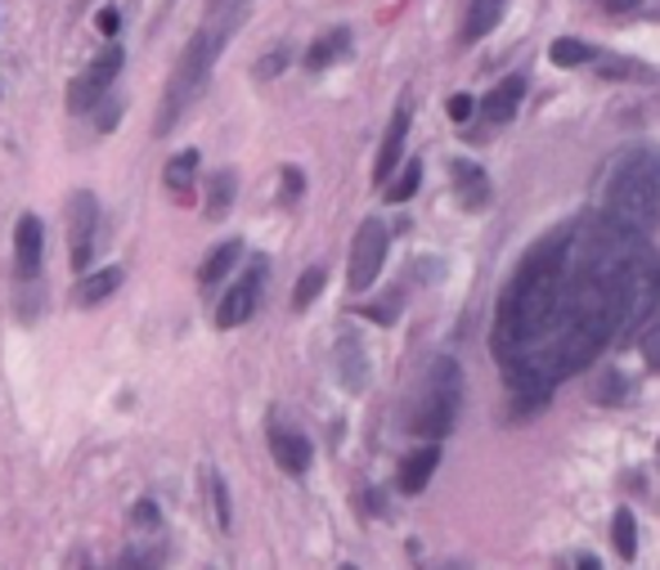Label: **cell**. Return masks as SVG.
Returning a JSON list of instances; mask_svg holds the SVG:
<instances>
[{"label":"cell","instance_id":"1","mask_svg":"<svg viewBox=\"0 0 660 570\" xmlns=\"http://www.w3.org/2000/svg\"><path fill=\"white\" fill-rule=\"evenodd\" d=\"M660 301V261L642 230L589 216L543 234L499 292L494 356L526 396H553L629 337Z\"/></svg>","mask_w":660,"mask_h":570},{"label":"cell","instance_id":"2","mask_svg":"<svg viewBox=\"0 0 660 570\" xmlns=\"http://www.w3.org/2000/svg\"><path fill=\"white\" fill-rule=\"evenodd\" d=\"M239 19H243V10H211L207 23L189 37V46H184V54H180V63H176V72H171V81H167V94H162V103H158L153 136H167V131L184 118V112H189V103L207 90V81H211V72H216V59H220V50H226V41L234 37Z\"/></svg>","mask_w":660,"mask_h":570},{"label":"cell","instance_id":"3","mask_svg":"<svg viewBox=\"0 0 660 570\" xmlns=\"http://www.w3.org/2000/svg\"><path fill=\"white\" fill-rule=\"evenodd\" d=\"M607 216L629 224V230L651 234V224L660 220V149H629L616 158L607 189H602Z\"/></svg>","mask_w":660,"mask_h":570},{"label":"cell","instance_id":"4","mask_svg":"<svg viewBox=\"0 0 660 570\" xmlns=\"http://www.w3.org/2000/svg\"><path fill=\"white\" fill-rule=\"evenodd\" d=\"M459 409H463V369L450 356H436L427 369L422 396L409 413V431L422 440H446L459 422Z\"/></svg>","mask_w":660,"mask_h":570},{"label":"cell","instance_id":"5","mask_svg":"<svg viewBox=\"0 0 660 570\" xmlns=\"http://www.w3.org/2000/svg\"><path fill=\"white\" fill-rule=\"evenodd\" d=\"M387 243H391V234H387L382 220H364L360 224V234L351 243V274H347L351 292L373 288V279L382 274V261H387Z\"/></svg>","mask_w":660,"mask_h":570},{"label":"cell","instance_id":"6","mask_svg":"<svg viewBox=\"0 0 660 570\" xmlns=\"http://www.w3.org/2000/svg\"><path fill=\"white\" fill-rule=\"evenodd\" d=\"M68 239H72V270H90L99 239V198L90 189H77L68 202Z\"/></svg>","mask_w":660,"mask_h":570},{"label":"cell","instance_id":"7","mask_svg":"<svg viewBox=\"0 0 660 570\" xmlns=\"http://www.w3.org/2000/svg\"><path fill=\"white\" fill-rule=\"evenodd\" d=\"M122 63H127V54H122V46H108L77 81H72V90H68V108L72 112H86V108H94L103 94H108V86H113V77L122 72Z\"/></svg>","mask_w":660,"mask_h":570},{"label":"cell","instance_id":"8","mask_svg":"<svg viewBox=\"0 0 660 570\" xmlns=\"http://www.w3.org/2000/svg\"><path fill=\"white\" fill-rule=\"evenodd\" d=\"M266 257H257L252 266H248V274H243V283H234L230 288V297L220 301V310H216V323L220 328H239V323H248L252 314H257V306H261V288H266Z\"/></svg>","mask_w":660,"mask_h":570},{"label":"cell","instance_id":"9","mask_svg":"<svg viewBox=\"0 0 660 570\" xmlns=\"http://www.w3.org/2000/svg\"><path fill=\"white\" fill-rule=\"evenodd\" d=\"M270 453H274V463H279L288 477H301V472L310 468V459H314L310 440H306L297 427H288V422L279 418V409H274V418H270Z\"/></svg>","mask_w":660,"mask_h":570},{"label":"cell","instance_id":"10","mask_svg":"<svg viewBox=\"0 0 660 570\" xmlns=\"http://www.w3.org/2000/svg\"><path fill=\"white\" fill-rule=\"evenodd\" d=\"M41 257H46V230H41V220L32 211H23L19 224H14V270L23 279H37L41 274Z\"/></svg>","mask_w":660,"mask_h":570},{"label":"cell","instance_id":"11","mask_svg":"<svg viewBox=\"0 0 660 570\" xmlns=\"http://www.w3.org/2000/svg\"><path fill=\"white\" fill-rule=\"evenodd\" d=\"M436 468H440V440H427L422 449L404 453V463H400V472H396L400 494H422V490L431 486Z\"/></svg>","mask_w":660,"mask_h":570},{"label":"cell","instance_id":"12","mask_svg":"<svg viewBox=\"0 0 660 570\" xmlns=\"http://www.w3.org/2000/svg\"><path fill=\"white\" fill-rule=\"evenodd\" d=\"M333 364H338V378L351 396H360L369 387V356L360 347V337H342L338 341V351H333Z\"/></svg>","mask_w":660,"mask_h":570},{"label":"cell","instance_id":"13","mask_svg":"<svg viewBox=\"0 0 660 570\" xmlns=\"http://www.w3.org/2000/svg\"><path fill=\"white\" fill-rule=\"evenodd\" d=\"M521 99H526V81H521V77H508V81H499V86L481 99V108H477V112H481L486 122L503 127V122H512V118H517Z\"/></svg>","mask_w":660,"mask_h":570},{"label":"cell","instance_id":"14","mask_svg":"<svg viewBox=\"0 0 660 570\" xmlns=\"http://www.w3.org/2000/svg\"><path fill=\"white\" fill-rule=\"evenodd\" d=\"M404 136H409V103H400V108L391 112V127H387V140H382V149H378V167H373V180H378V184H387L391 171L400 167Z\"/></svg>","mask_w":660,"mask_h":570},{"label":"cell","instance_id":"15","mask_svg":"<svg viewBox=\"0 0 660 570\" xmlns=\"http://www.w3.org/2000/svg\"><path fill=\"white\" fill-rule=\"evenodd\" d=\"M454 189H459V202L468 207V211H486L490 207V198H494V189H490V176L477 167V162H454Z\"/></svg>","mask_w":660,"mask_h":570},{"label":"cell","instance_id":"16","mask_svg":"<svg viewBox=\"0 0 660 570\" xmlns=\"http://www.w3.org/2000/svg\"><path fill=\"white\" fill-rule=\"evenodd\" d=\"M122 279H127V274H122V266H108V270H99V274H86V279L77 283V292H72V297H77V306H86V310H90V306H99V301L113 297V292L122 288Z\"/></svg>","mask_w":660,"mask_h":570},{"label":"cell","instance_id":"17","mask_svg":"<svg viewBox=\"0 0 660 570\" xmlns=\"http://www.w3.org/2000/svg\"><path fill=\"white\" fill-rule=\"evenodd\" d=\"M503 6H508V0H468V23H463V41L472 46V41L490 37V32L499 28V19H503Z\"/></svg>","mask_w":660,"mask_h":570},{"label":"cell","instance_id":"18","mask_svg":"<svg viewBox=\"0 0 660 570\" xmlns=\"http://www.w3.org/2000/svg\"><path fill=\"white\" fill-rule=\"evenodd\" d=\"M239 257H243V243H239V239L220 243V248H216V252L202 261V270H198V283H202V288H216L220 279H226V274L239 266Z\"/></svg>","mask_w":660,"mask_h":570},{"label":"cell","instance_id":"19","mask_svg":"<svg viewBox=\"0 0 660 570\" xmlns=\"http://www.w3.org/2000/svg\"><path fill=\"white\" fill-rule=\"evenodd\" d=\"M234 189H239L234 171H216V176H207V220H226V216H230V207H234Z\"/></svg>","mask_w":660,"mask_h":570},{"label":"cell","instance_id":"20","mask_svg":"<svg viewBox=\"0 0 660 570\" xmlns=\"http://www.w3.org/2000/svg\"><path fill=\"white\" fill-rule=\"evenodd\" d=\"M347 50H351V32H347V28H338V32L319 37V41L306 50V68H310V72H323L328 63H338Z\"/></svg>","mask_w":660,"mask_h":570},{"label":"cell","instance_id":"21","mask_svg":"<svg viewBox=\"0 0 660 570\" xmlns=\"http://www.w3.org/2000/svg\"><path fill=\"white\" fill-rule=\"evenodd\" d=\"M193 176H198V153H193V149H184V153H176V158L167 162V189H171L180 202L193 198Z\"/></svg>","mask_w":660,"mask_h":570},{"label":"cell","instance_id":"22","mask_svg":"<svg viewBox=\"0 0 660 570\" xmlns=\"http://www.w3.org/2000/svg\"><path fill=\"white\" fill-rule=\"evenodd\" d=\"M611 543H616V552H620V561H633L638 557V521H633V512H616L611 517Z\"/></svg>","mask_w":660,"mask_h":570},{"label":"cell","instance_id":"23","mask_svg":"<svg viewBox=\"0 0 660 570\" xmlns=\"http://www.w3.org/2000/svg\"><path fill=\"white\" fill-rule=\"evenodd\" d=\"M553 63L558 68H580V63H593L598 59V50L593 46H584V41H576V37H562V41H553Z\"/></svg>","mask_w":660,"mask_h":570},{"label":"cell","instance_id":"24","mask_svg":"<svg viewBox=\"0 0 660 570\" xmlns=\"http://www.w3.org/2000/svg\"><path fill=\"white\" fill-rule=\"evenodd\" d=\"M207 494H211V508H216V526H220V530H230V526H234V508H230L226 477H220V472H207Z\"/></svg>","mask_w":660,"mask_h":570},{"label":"cell","instance_id":"25","mask_svg":"<svg viewBox=\"0 0 660 570\" xmlns=\"http://www.w3.org/2000/svg\"><path fill=\"white\" fill-rule=\"evenodd\" d=\"M323 283H328L323 266H310V270L297 279V288H292V306H297V310H306V306H310V301L323 292Z\"/></svg>","mask_w":660,"mask_h":570},{"label":"cell","instance_id":"26","mask_svg":"<svg viewBox=\"0 0 660 570\" xmlns=\"http://www.w3.org/2000/svg\"><path fill=\"white\" fill-rule=\"evenodd\" d=\"M418 184H422V162H409L404 176H400L396 184H387V198H391V202H404V198L418 193Z\"/></svg>","mask_w":660,"mask_h":570},{"label":"cell","instance_id":"27","mask_svg":"<svg viewBox=\"0 0 660 570\" xmlns=\"http://www.w3.org/2000/svg\"><path fill=\"white\" fill-rule=\"evenodd\" d=\"M642 360H647V369L660 373V310L651 314V323H647V332H642Z\"/></svg>","mask_w":660,"mask_h":570},{"label":"cell","instance_id":"28","mask_svg":"<svg viewBox=\"0 0 660 570\" xmlns=\"http://www.w3.org/2000/svg\"><path fill=\"white\" fill-rule=\"evenodd\" d=\"M602 404H620V400H629V382L620 378V373H607L602 382H598V391H593Z\"/></svg>","mask_w":660,"mask_h":570},{"label":"cell","instance_id":"29","mask_svg":"<svg viewBox=\"0 0 660 570\" xmlns=\"http://www.w3.org/2000/svg\"><path fill=\"white\" fill-rule=\"evenodd\" d=\"M288 59H292V54H288V46L270 50V54H266V59L257 63V81H274V77H279L283 68H288Z\"/></svg>","mask_w":660,"mask_h":570},{"label":"cell","instance_id":"30","mask_svg":"<svg viewBox=\"0 0 660 570\" xmlns=\"http://www.w3.org/2000/svg\"><path fill=\"white\" fill-rule=\"evenodd\" d=\"M301 193H306V176H301L297 167H283V193H279V198H283V202H297Z\"/></svg>","mask_w":660,"mask_h":570},{"label":"cell","instance_id":"31","mask_svg":"<svg viewBox=\"0 0 660 570\" xmlns=\"http://www.w3.org/2000/svg\"><path fill=\"white\" fill-rule=\"evenodd\" d=\"M472 112H477V99H472V94H454V99H450V118H454V122H468Z\"/></svg>","mask_w":660,"mask_h":570},{"label":"cell","instance_id":"32","mask_svg":"<svg viewBox=\"0 0 660 570\" xmlns=\"http://www.w3.org/2000/svg\"><path fill=\"white\" fill-rule=\"evenodd\" d=\"M602 72H607V77H647V68H638V63H616V59H602Z\"/></svg>","mask_w":660,"mask_h":570},{"label":"cell","instance_id":"33","mask_svg":"<svg viewBox=\"0 0 660 570\" xmlns=\"http://www.w3.org/2000/svg\"><path fill=\"white\" fill-rule=\"evenodd\" d=\"M131 521H136L140 530H153V526H158V503H140V508L131 512Z\"/></svg>","mask_w":660,"mask_h":570},{"label":"cell","instance_id":"34","mask_svg":"<svg viewBox=\"0 0 660 570\" xmlns=\"http://www.w3.org/2000/svg\"><path fill=\"white\" fill-rule=\"evenodd\" d=\"M94 23H99V32H103V37H113V32H118V23H122V14H118L113 6H108V10H99V19H94Z\"/></svg>","mask_w":660,"mask_h":570},{"label":"cell","instance_id":"35","mask_svg":"<svg viewBox=\"0 0 660 570\" xmlns=\"http://www.w3.org/2000/svg\"><path fill=\"white\" fill-rule=\"evenodd\" d=\"M602 6L611 10V14H629V10H638L642 0H602Z\"/></svg>","mask_w":660,"mask_h":570},{"label":"cell","instance_id":"36","mask_svg":"<svg viewBox=\"0 0 660 570\" xmlns=\"http://www.w3.org/2000/svg\"><path fill=\"white\" fill-rule=\"evenodd\" d=\"M248 6V0H207V14L211 10H243Z\"/></svg>","mask_w":660,"mask_h":570},{"label":"cell","instance_id":"37","mask_svg":"<svg viewBox=\"0 0 660 570\" xmlns=\"http://www.w3.org/2000/svg\"><path fill=\"white\" fill-rule=\"evenodd\" d=\"M656 449H660V444H656Z\"/></svg>","mask_w":660,"mask_h":570}]
</instances>
